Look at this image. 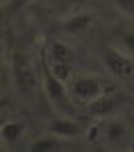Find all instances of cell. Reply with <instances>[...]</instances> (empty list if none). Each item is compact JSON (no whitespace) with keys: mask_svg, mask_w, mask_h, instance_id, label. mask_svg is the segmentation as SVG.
Wrapping results in <instances>:
<instances>
[{"mask_svg":"<svg viewBox=\"0 0 134 152\" xmlns=\"http://www.w3.org/2000/svg\"><path fill=\"white\" fill-rule=\"evenodd\" d=\"M12 77H14V85L21 94H31L37 87V73L29 57L21 51H16L12 55Z\"/></svg>","mask_w":134,"mask_h":152,"instance_id":"obj_1","label":"cell"},{"mask_svg":"<svg viewBox=\"0 0 134 152\" xmlns=\"http://www.w3.org/2000/svg\"><path fill=\"white\" fill-rule=\"evenodd\" d=\"M104 61H106V67L110 69V73L118 79H126L134 73V63L114 47H108L104 51Z\"/></svg>","mask_w":134,"mask_h":152,"instance_id":"obj_2","label":"cell"},{"mask_svg":"<svg viewBox=\"0 0 134 152\" xmlns=\"http://www.w3.org/2000/svg\"><path fill=\"white\" fill-rule=\"evenodd\" d=\"M43 75H45V91H47L49 99L55 105H65L67 104V94H65V85H63L65 81L55 77V73L49 67L45 57H43Z\"/></svg>","mask_w":134,"mask_h":152,"instance_id":"obj_3","label":"cell"},{"mask_svg":"<svg viewBox=\"0 0 134 152\" xmlns=\"http://www.w3.org/2000/svg\"><path fill=\"white\" fill-rule=\"evenodd\" d=\"M73 94L77 95L79 99H85V102H92L96 99L97 95H102V83L94 79V77H83V79H77L73 83Z\"/></svg>","mask_w":134,"mask_h":152,"instance_id":"obj_4","label":"cell"},{"mask_svg":"<svg viewBox=\"0 0 134 152\" xmlns=\"http://www.w3.org/2000/svg\"><path fill=\"white\" fill-rule=\"evenodd\" d=\"M116 110V99L112 95H97L96 99H92L89 105H87V114L89 116H96V118H102V116H108Z\"/></svg>","mask_w":134,"mask_h":152,"instance_id":"obj_5","label":"cell"},{"mask_svg":"<svg viewBox=\"0 0 134 152\" xmlns=\"http://www.w3.org/2000/svg\"><path fill=\"white\" fill-rule=\"evenodd\" d=\"M49 130L55 134V136H63V138H69V136H77L81 128H79V124L77 122H73V120H53L51 122V126Z\"/></svg>","mask_w":134,"mask_h":152,"instance_id":"obj_6","label":"cell"},{"mask_svg":"<svg viewBox=\"0 0 134 152\" xmlns=\"http://www.w3.org/2000/svg\"><path fill=\"white\" fill-rule=\"evenodd\" d=\"M51 59L53 63H71L75 61V53L71 47L63 45V43H53L51 45Z\"/></svg>","mask_w":134,"mask_h":152,"instance_id":"obj_7","label":"cell"},{"mask_svg":"<svg viewBox=\"0 0 134 152\" xmlns=\"http://www.w3.org/2000/svg\"><path fill=\"white\" fill-rule=\"evenodd\" d=\"M89 24H92V14H77V16H73V18H69L65 23V31H69V33H81Z\"/></svg>","mask_w":134,"mask_h":152,"instance_id":"obj_8","label":"cell"},{"mask_svg":"<svg viewBox=\"0 0 134 152\" xmlns=\"http://www.w3.org/2000/svg\"><path fill=\"white\" fill-rule=\"evenodd\" d=\"M23 124H16V122H6L4 126H2V138L6 142H14L21 138V134H23Z\"/></svg>","mask_w":134,"mask_h":152,"instance_id":"obj_9","label":"cell"},{"mask_svg":"<svg viewBox=\"0 0 134 152\" xmlns=\"http://www.w3.org/2000/svg\"><path fill=\"white\" fill-rule=\"evenodd\" d=\"M57 148H59V142L55 138H39L31 146L33 152H49V150H57Z\"/></svg>","mask_w":134,"mask_h":152,"instance_id":"obj_10","label":"cell"},{"mask_svg":"<svg viewBox=\"0 0 134 152\" xmlns=\"http://www.w3.org/2000/svg\"><path fill=\"white\" fill-rule=\"evenodd\" d=\"M104 134H106L108 140H120L122 136H124V126L122 124H116V122H110V124H106V128H104Z\"/></svg>","mask_w":134,"mask_h":152,"instance_id":"obj_11","label":"cell"},{"mask_svg":"<svg viewBox=\"0 0 134 152\" xmlns=\"http://www.w3.org/2000/svg\"><path fill=\"white\" fill-rule=\"evenodd\" d=\"M51 69L55 73V77H59L61 81H67L69 75H71V71H73V65L71 63H53Z\"/></svg>","mask_w":134,"mask_h":152,"instance_id":"obj_12","label":"cell"},{"mask_svg":"<svg viewBox=\"0 0 134 152\" xmlns=\"http://www.w3.org/2000/svg\"><path fill=\"white\" fill-rule=\"evenodd\" d=\"M118 8L128 16H134V0H116Z\"/></svg>","mask_w":134,"mask_h":152,"instance_id":"obj_13","label":"cell"},{"mask_svg":"<svg viewBox=\"0 0 134 152\" xmlns=\"http://www.w3.org/2000/svg\"><path fill=\"white\" fill-rule=\"evenodd\" d=\"M29 2H31V0H10V4L6 6V14H8V16H12L14 12H18L24 4H29Z\"/></svg>","mask_w":134,"mask_h":152,"instance_id":"obj_14","label":"cell"},{"mask_svg":"<svg viewBox=\"0 0 134 152\" xmlns=\"http://www.w3.org/2000/svg\"><path fill=\"white\" fill-rule=\"evenodd\" d=\"M63 2H65L67 6H73V8H75V6H81V4H85L87 0H63Z\"/></svg>","mask_w":134,"mask_h":152,"instance_id":"obj_15","label":"cell"},{"mask_svg":"<svg viewBox=\"0 0 134 152\" xmlns=\"http://www.w3.org/2000/svg\"><path fill=\"white\" fill-rule=\"evenodd\" d=\"M124 43H126L130 49H134V35H126L124 37Z\"/></svg>","mask_w":134,"mask_h":152,"instance_id":"obj_16","label":"cell"},{"mask_svg":"<svg viewBox=\"0 0 134 152\" xmlns=\"http://www.w3.org/2000/svg\"><path fill=\"white\" fill-rule=\"evenodd\" d=\"M130 148H132V150H134V142H132V146H130Z\"/></svg>","mask_w":134,"mask_h":152,"instance_id":"obj_17","label":"cell"}]
</instances>
